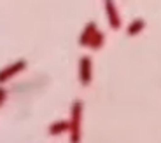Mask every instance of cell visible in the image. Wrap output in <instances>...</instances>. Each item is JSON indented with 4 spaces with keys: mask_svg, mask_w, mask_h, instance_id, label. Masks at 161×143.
I'll return each instance as SVG.
<instances>
[{
    "mask_svg": "<svg viewBox=\"0 0 161 143\" xmlns=\"http://www.w3.org/2000/svg\"><path fill=\"white\" fill-rule=\"evenodd\" d=\"M105 7H107V16H109L110 26L114 30H117L121 26V21H119V14L116 11V5H114V0H105Z\"/></svg>",
    "mask_w": 161,
    "mask_h": 143,
    "instance_id": "cell-1",
    "label": "cell"
},
{
    "mask_svg": "<svg viewBox=\"0 0 161 143\" xmlns=\"http://www.w3.org/2000/svg\"><path fill=\"white\" fill-rule=\"evenodd\" d=\"M91 80V60H89L88 56L80 60V82L84 84H89Z\"/></svg>",
    "mask_w": 161,
    "mask_h": 143,
    "instance_id": "cell-2",
    "label": "cell"
},
{
    "mask_svg": "<svg viewBox=\"0 0 161 143\" xmlns=\"http://www.w3.org/2000/svg\"><path fill=\"white\" fill-rule=\"evenodd\" d=\"M95 33H97V26H95V23H89L88 26H86V30H84V33H82V37H80V44H89Z\"/></svg>",
    "mask_w": 161,
    "mask_h": 143,
    "instance_id": "cell-3",
    "label": "cell"
},
{
    "mask_svg": "<svg viewBox=\"0 0 161 143\" xmlns=\"http://www.w3.org/2000/svg\"><path fill=\"white\" fill-rule=\"evenodd\" d=\"M144 26H145L144 19H135V21H133V23L128 26V35H137V33L140 32Z\"/></svg>",
    "mask_w": 161,
    "mask_h": 143,
    "instance_id": "cell-4",
    "label": "cell"
},
{
    "mask_svg": "<svg viewBox=\"0 0 161 143\" xmlns=\"http://www.w3.org/2000/svg\"><path fill=\"white\" fill-rule=\"evenodd\" d=\"M102 44H103V33H102V32H97L95 35H93L89 45H91L93 49H98V47H102Z\"/></svg>",
    "mask_w": 161,
    "mask_h": 143,
    "instance_id": "cell-5",
    "label": "cell"
}]
</instances>
